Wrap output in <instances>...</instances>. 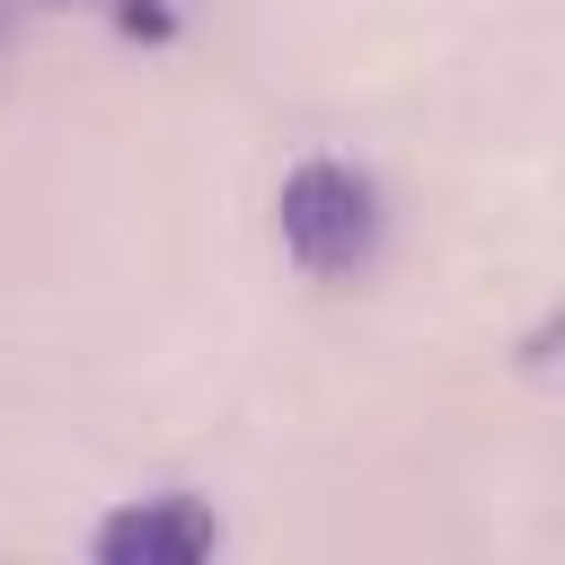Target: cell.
<instances>
[{"mask_svg": "<svg viewBox=\"0 0 565 565\" xmlns=\"http://www.w3.org/2000/svg\"><path fill=\"white\" fill-rule=\"evenodd\" d=\"M274 212H282V247L309 274H353L380 238V185L344 159H300L274 194Z\"/></svg>", "mask_w": 565, "mask_h": 565, "instance_id": "obj_1", "label": "cell"}, {"mask_svg": "<svg viewBox=\"0 0 565 565\" xmlns=\"http://www.w3.org/2000/svg\"><path fill=\"white\" fill-rule=\"evenodd\" d=\"M88 547H97V565H194L221 547V521L194 494H150V503L106 512Z\"/></svg>", "mask_w": 565, "mask_h": 565, "instance_id": "obj_2", "label": "cell"}]
</instances>
